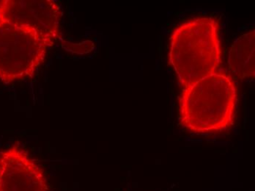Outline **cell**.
<instances>
[{
    "label": "cell",
    "mask_w": 255,
    "mask_h": 191,
    "mask_svg": "<svg viewBox=\"0 0 255 191\" xmlns=\"http://www.w3.org/2000/svg\"><path fill=\"white\" fill-rule=\"evenodd\" d=\"M0 191H49L44 169L18 141L0 151Z\"/></svg>",
    "instance_id": "obj_4"
},
{
    "label": "cell",
    "mask_w": 255,
    "mask_h": 191,
    "mask_svg": "<svg viewBox=\"0 0 255 191\" xmlns=\"http://www.w3.org/2000/svg\"><path fill=\"white\" fill-rule=\"evenodd\" d=\"M63 12L54 0H0V21L32 26L50 35L60 38Z\"/></svg>",
    "instance_id": "obj_5"
},
{
    "label": "cell",
    "mask_w": 255,
    "mask_h": 191,
    "mask_svg": "<svg viewBox=\"0 0 255 191\" xmlns=\"http://www.w3.org/2000/svg\"><path fill=\"white\" fill-rule=\"evenodd\" d=\"M219 21L197 16L179 24L169 38V62L182 89L217 72L222 63Z\"/></svg>",
    "instance_id": "obj_2"
},
{
    "label": "cell",
    "mask_w": 255,
    "mask_h": 191,
    "mask_svg": "<svg viewBox=\"0 0 255 191\" xmlns=\"http://www.w3.org/2000/svg\"><path fill=\"white\" fill-rule=\"evenodd\" d=\"M238 92L230 75L214 73L182 89L179 119L184 128L200 135L225 131L234 123Z\"/></svg>",
    "instance_id": "obj_1"
},
{
    "label": "cell",
    "mask_w": 255,
    "mask_h": 191,
    "mask_svg": "<svg viewBox=\"0 0 255 191\" xmlns=\"http://www.w3.org/2000/svg\"><path fill=\"white\" fill-rule=\"evenodd\" d=\"M54 44L52 37L37 28L0 21V81L32 78Z\"/></svg>",
    "instance_id": "obj_3"
},
{
    "label": "cell",
    "mask_w": 255,
    "mask_h": 191,
    "mask_svg": "<svg viewBox=\"0 0 255 191\" xmlns=\"http://www.w3.org/2000/svg\"><path fill=\"white\" fill-rule=\"evenodd\" d=\"M255 31H250L233 43L228 64L230 71L241 80L254 79L255 73Z\"/></svg>",
    "instance_id": "obj_6"
}]
</instances>
